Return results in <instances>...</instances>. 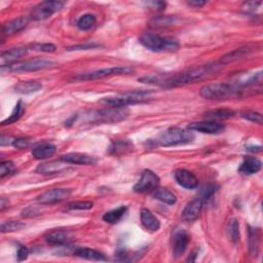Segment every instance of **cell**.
Segmentation results:
<instances>
[{
    "instance_id": "23",
    "label": "cell",
    "mask_w": 263,
    "mask_h": 263,
    "mask_svg": "<svg viewBox=\"0 0 263 263\" xmlns=\"http://www.w3.org/2000/svg\"><path fill=\"white\" fill-rule=\"evenodd\" d=\"M42 89V83L36 80L21 81L14 85V91L17 94L30 95L33 93H37Z\"/></svg>"
},
{
    "instance_id": "28",
    "label": "cell",
    "mask_w": 263,
    "mask_h": 263,
    "mask_svg": "<svg viewBox=\"0 0 263 263\" xmlns=\"http://www.w3.org/2000/svg\"><path fill=\"white\" fill-rule=\"evenodd\" d=\"M127 210L128 208L126 206H120L116 209H113L111 210V211H108L103 215V220L110 224L117 223L122 217H124V215L127 212Z\"/></svg>"
},
{
    "instance_id": "14",
    "label": "cell",
    "mask_w": 263,
    "mask_h": 263,
    "mask_svg": "<svg viewBox=\"0 0 263 263\" xmlns=\"http://www.w3.org/2000/svg\"><path fill=\"white\" fill-rule=\"evenodd\" d=\"M174 177L180 186L186 189H195L198 187L199 184L198 178L196 177V175L194 173H191L188 170L185 169L176 170L174 173Z\"/></svg>"
},
{
    "instance_id": "16",
    "label": "cell",
    "mask_w": 263,
    "mask_h": 263,
    "mask_svg": "<svg viewBox=\"0 0 263 263\" xmlns=\"http://www.w3.org/2000/svg\"><path fill=\"white\" fill-rule=\"evenodd\" d=\"M28 49L26 47H15L9 50L3 51L0 57V65L1 67H6L17 63L20 59L27 55Z\"/></svg>"
},
{
    "instance_id": "30",
    "label": "cell",
    "mask_w": 263,
    "mask_h": 263,
    "mask_svg": "<svg viewBox=\"0 0 263 263\" xmlns=\"http://www.w3.org/2000/svg\"><path fill=\"white\" fill-rule=\"evenodd\" d=\"M153 197L165 204L168 205H174L177 202V198L172 191L166 189V188H156L153 192Z\"/></svg>"
},
{
    "instance_id": "43",
    "label": "cell",
    "mask_w": 263,
    "mask_h": 263,
    "mask_svg": "<svg viewBox=\"0 0 263 263\" xmlns=\"http://www.w3.org/2000/svg\"><path fill=\"white\" fill-rule=\"evenodd\" d=\"M38 215H40V211L38 209L33 208V207H28L22 211V216L26 218H32V217L38 216Z\"/></svg>"
},
{
    "instance_id": "6",
    "label": "cell",
    "mask_w": 263,
    "mask_h": 263,
    "mask_svg": "<svg viewBox=\"0 0 263 263\" xmlns=\"http://www.w3.org/2000/svg\"><path fill=\"white\" fill-rule=\"evenodd\" d=\"M152 92L146 90H136L122 95L103 98L100 103L108 107H126L128 105H134L146 102Z\"/></svg>"
},
{
    "instance_id": "10",
    "label": "cell",
    "mask_w": 263,
    "mask_h": 263,
    "mask_svg": "<svg viewBox=\"0 0 263 263\" xmlns=\"http://www.w3.org/2000/svg\"><path fill=\"white\" fill-rule=\"evenodd\" d=\"M160 185V177L151 171L145 170L143 171L141 177L139 181L134 186V191L139 192V194H144V192L154 191L156 188H159Z\"/></svg>"
},
{
    "instance_id": "36",
    "label": "cell",
    "mask_w": 263,
    "mask_h": 263,
    "mask_svg": "<svg viewBox=\"0 0 263 263\" xmlns=\"http://www.w3.org/2000/svg\"><path fill=\"white\" fill-rule=\"evenodd\" d=\"M174 23H175V16H171V15L156 16V17H153V19L151 20V25L157 28L168 27V26L173 25Z\"/></svg>"
},
{
    "instance_id": "46",
    "label": "cell",
    "mask_w": 263,
    "mask_h": 263,
    "mask_svg": "<svg viewBox=\"0 0 263 263\" xmlns=\"http://www.w3.org/2000/svg\"><path fill=\"white\" fill-rule=\"evenodd\" d=\"M146 4L147 6L155 10H164L167 6V3L163 1H149V2H146Z\"/></svg>"
},
{
    "instance_id": "42",
    "label": "cell",
    "mask_w": 263,
    "mask_h": 263,
    "mask_svg": "<svg viewBox=\"0 0 263 263\" xmlns=\"http://www.w3.org/2000/svg\"><path fill=\"white\" fill-rule=\"evenodd\" d=\"M12 146L17 149H26L30 146V140L28 138H14Z\"/></svg>"
},
{
    "instance_id": "27",
    "label": "cell",
    "mask_w": 263,
    "mask_h": 263,
    "mask_svg": "<svg viewBox=\"0 0 263 263\" xmlns=\"http://www.w3.org/2000/svg\"><path fill=\"white\" fill-rule=\"evenodd\" d=\"M26 111L25 108V104L22 100H20L19 102L16 103V105L14 106L11 114L9 115V117H7L6 119L1 121V126H8V125H12L14 122L19 121L21 119V117L24 115Z\"/></svg>"
},
{
    "instance_id": "38",
    "label": "cell",
    "mask_w": 263,
    "mask_h": 263,
    "mask_svg": "<svg viewBox=\"0 0 263 263\" xmlns=\"http://www.w3.org/2000/svg\"><path fill=\"white\" fill-rule=\"evenodd\" d=\"M33 51H41V52H55L57 47L51 43H33L29 46Z\"/></svg>"
},
{
    "instance_id": "35",
    "label": "cell",
    "mask_w": 263,
    "mask_h": 263,
    "mask_svg": "<svg viewBox=\"0 0 263 263\" xmlns=\"http://www.w3.org/2000/svg\"><path fill=\"white\" fill-rule=\"evenodd\" d=\"M25 223L21 222V221H7L1 224V227H0V230H1V233L5 234V233H13V232H19L21 230H23L25 227Z\"/></svg>"
},
{
    "instance_id": "39",
    "label": "cell",
    "mask_w": 263,
    "mask_h": 263,
    "mask_svg": "<svg viewBox=\"0 0 263 263\" xmlns=\"http://www.w3.org/2000/svg\"><path fill=\"white\" fill-rule=\"evenodd\" d=\"M216 191V186L213 185V184H208L206 186H204L202 189H201V192H200V199L205 203L207 202L209 199H211L212 196L215 194Z\"/></svg>"
},
{
    "instance_id": "32",
    "label": "cell",
    "mask_w": 263,
    "mask_h": 263,
    "mask_svg": "<svg viewBox=\"0 0 263 263\" xmlns=\"http://www.w3.org/2000/svg\"><path fill=\"white\" fill-rule=\"evenodd\" d=\"M96 23H97V19L94 14L85 13L79 17L76 23V26L81 31H87L92 29L96 25Z\"/></svg>"
},
{
    "instance_id": "45",
    "label": "cell",
    "mask_w": 263,
    "mask_h": 263,
    "mask_svg": "<svg viewBox=\"0 0 263 263\" xmlns=\"http://www.w3.org/2000/svg\"><path fill=\"white\" fill-rule=\"evenodd\" d=\"M99 47L98 44L95 43H87V44H80V45H74L72 47H68L67 50H86V49H92V48H96Z\"/></svg>"
},
{
    "instance_id": "50",
    "label": "cell",
    "mask_w": 263,
    "mask_h": 263,
    "mask_svg": "<svg viewBox=\"0 0 263 263\" xmlns=\"http://www.w3.org/2000/svg\"><path fill=\"white\" fill-rule=\"evenodd\" d=\"M247 150L252 151V152H260L262 150L261 146H250L247 148Z\"/></svg>"
},
{
    "instance_id": "37",
    "label": "cell",
    "mask_w": 263,
    "mask_h": 263,
    "mask_svg": "<svg viewBox=\"0 0 263 263\" xmlns=\"http://www.w3.org/2000/svg\"><path fill=\"white\" fill-rule=\"evenodd\" d=\"M94 206L91 201H75L69 203L66 207L67 210H90Z\"/></svg>"
},
{
    "instance_id": "15",
    "label": "cell",
    "mask_w": 263,
    "mask_h": 263,
    "mask_svg": "<svg viewBox=\"0 0 263 263\" xmlns=\"http://www.w3.org/2000/svg\"><path fill=\"white\" fill-rule=\"evenodd\" d=\"M45 241L52 246H68L73 241V236L67 231H52L45 236Z\"/></svg>"
},
{
    "instance_id": "1",
    "label": "cell",
    "mask_w": 263,
    "mask_h": 263,
    "mask_svg": "<svg viewBox=\"0 0 263 263\" xmlns=\"http://www.w3.org/2000/svg\"><path fill=\"white\" fill-rule=\"evenodd\" d=\"M222 65L220 63H213L202 65L199 67L191 68L186 71L174 74H155V75H146L144 77L139 78L140 82L147 84H155L165 89H172V87L183 86L189 83H194L196 81L203 80L209 76L214 74Z\"/></svg>"
},
{
    "instance_id": "41",
    "label": "cell",
    "mask_w": 263,
    "mask_h": 263,
    "mask_svg": "<svg viewBox=\"0 0 263 263\" xmlns=\"http://www.w3.org/2000/svg\"><path fill=\"white\" fill-rule=\"evenodd\" d=\"M15 172V167L12 162H2L0 165V177L4 178L5 176Z\"/></svg>"
},
{
    "instance_id": "4",
    "label": "cell",
    "mask_w": 263,
    "mask_h": 263,
    "mask_svg": "<svg viewBox=\"0 0 263 263\" xmlns=\"http://www.w3.org/2000/svg\"><path fill=\"white\" fill-rule=\"evenodd\" d=\"M195 139V135L190 130L180 128H170L162 133L154 140V143L157 146L169 147L176 146L180 144L190 143Z\"/></svg>"
},
{
    "instance_id": "25",
    "label": "cell",
    "mask_w": 263,
    "mask_h": 263,
    "mask_svg": "<svg viewBox=\"0 0 263 263\" xmlns=\"http://www.w3.org/2000/svg\"><path fill=\"white\" fill-rule=\"evenodd\" d=\"M73 255L83 258V259H87V260H94V261H103V260H106V257L105 255L97 250L91 249V248H86V247H80V248H76L73 252Z\"/></svg>"
},
{
    "instance_id": "31",
    "label": "cell",
    "mask_w": 263,
    "mask_h": 263,
    "mask_svg": "<svg viewBox=\"0 0 263 263\" xmlns=\"http://www.w3.org/2000/svg\"><path fill=\"white\" fill-rule=\"evenodd\" d=\"M133 149V143L129 140H118L114 141L110 146V153L112 154H122L127 153Z\"/></svg>"
},
{
    "instance_id": "2",
    "label": "cell",
    "mask_w": 263,
    "mask_h": 263,
    "mask_svg": "<svg viewBox=\"0 0 263 263\" xmlns=\"http://www.w3.org/2000/svg\"><path fill=\"white\" fill-rule=\"evenodd\" d=\"M200 95L205 99L215 101L229 100L232 98L245 96L243 90L238 85L237 82H217L206 84L201 89Z\"/></svg>"
},
{
    "instance_id": "17",
    "label": "cell",
    "mask_w": 263,
    "mask_h": 263,
    "mask_svg": "<svg viewBox=\"0 0 263 263\" xmlns=\"http://www.w3.org/2000/svg\"><path fill=\"white\" fill-rule=\"evenodd\" d=\"M203 206H204V202L200 198H197L195 200H192L191 202H189L185 206L183 212H182L183 220L189 221V222L197 220L199 216L201 215Z\"/></svg>"
},
{
    "instance_id": "29",
    "label": "cell",
    "mask_w": 263,
    "mask_h": 263,
    "mask_svg": "<svg viewBox=\"0 0 263 263\" xmlns=\"http://www.w3.org/2000/svg\"><path fill=\"white\" fill-rule=\"evenodd\" d=\"M250 51H251V48H249V47L237 48V49L229 52L227 55L223 56L221 61H220V64L224 65V64H229V63L235 62V61H237L239 59H242L243 57H245L246 55H248Z\"/></svg>"
},
{
    "instance_id": "40",
    "label": "cell",
    "mask_w": 263,
    "mask_h": 263,
    "mask_svg": "<svg viewBox=\"0 0 263 263\" xmlns=\"http://www.w3.org/2000/svg\"><path fill=\"white\" fill-rule=\"evenodd\" d=\"M241 116L244 119H247L249 121L255 122V124H258V125H262V115L260 113H258V112H255V111H245V112L241 113Z\"/></svg>"
},
{
    "instance_id": "47",
    "label": "cell",
    "mask_w": 263,
    "mask_h": 263,
    "mask_svg": "<svg viewBox=\"0 0 263 263\" xmlns=\"http://www.w3.org/2000/svg\"><path fill=\"white\" fill-rule=\"evenodd\" d=\"M261 5V2H254V1H251V2H245L243 4V7L244 10H246L248 12H251V11H255V9Z\"/></svg>"
},
{
    "instance_id": "33",
    "label": "cell",
    "mask_w": 263,
    "mask_h": 263,
    "mask_svg": "<svg viewBox=\"0 0 263 263\" xmlns=\"http://www.w3.org/2000/svg\"><path fill=\"white\" fill-rule=\"evenodd\" d=\"M235 111L231 109H216V110H211L205 113V117L208 119H227L231 118L235 115Z\"/></svg>"
},
{
    "instance_id": "8",
    "label": "cell",
    "mask_w": 263,
    "mask_h": 263,
    "mask_svg": "<svg viewBox=\"0 0 263 263\" xmlns=\"http://www.w3.org/2000/svg\"><path fill=\"white\" fill-rule=\"evenodd\" d=\"M57 64L52 61H47L43 59H34L25 62H17L15 64L1 67V70H7L8 72H32L39 71V70H45L49 68L56 67Z\"/></svg>"
},
{
    "instance_id": "22",
    "label": "cell",
    "mask_w": 263,
    "mask_h": 263,
    "mask_svg": "<svg viewBox=\"0 0 263 263\" xmlns=\"http://www.w3.org/2000/svg\"><path fill=\"white\" fill-rule=\"evenodd\" d=\"M262 163L255 156H246L239 168V172L244 175H253L261 170Z\"/></svg>"
},
{
    "instance_id": "49",
    "label": "cell",
    "mask_w": 263,
    "mask_h": 263,
    "mask_svg": "<svg viewBox=\"0 0 263 263\" xmlns=\"http://www.w3.org/2000/svg\"><path fill=\"white\" fill-rule=\"evenodd\" d=\"M8 200H6L4 197L1 198V201H0V210H1V211H4V209L8 207Z\"/></svg>"
},
{
    "instance_id": "20",
    "label": "cell",
    "mask_w": 263,
    "mask_h": 263,
    "mask_svg": "<svg viewBox=\"0 0 263 263\" xmlns=\"http://www.w3.org/2000/svg\"><path fill=\"white\" fill-rule=\"evenodd\" d=\"M67 168H68L67 163L60 160V161H54V162H49V163H43L39 165L36 169V172L42 175H55V174L65 171Z\"/></svg>"
},
{
    "instance_id": "13",
    "label": "cell",
    "mask_w": 263,
    "mask_h": 263,
    "mask_svg": "<svg viewBox=\"0 0 263 263\" xmlns=\"http://www.w3.org/2000/svg\"><path fill=\"white\" fill-rule=\"evenodd\" d=\"M190 131H196L203 134H210V135H217L224 131L225 127L220 124V122L214 120H205V121H198L191 122L187 127Z\"/></svg>"
},
{
    "instance_id": "44",
    "label": "cell",
    "mask_w": 263,
    "mask_h": 263,
    "mask_svg": "<svg viewBox=\"0 0 263 263\" xmlns=\"http://www.w3.org/2000/svg\"><path fill=\"white\" fill-rule=\"evenodd\" d=\"M28 255H29V249L26 246H23V245H21V246L17 248V252H16L17 260L19 261L26 260L28 258Z\"/></svg>"
},
{
    "instance_id": "26",
    "label": "cell",
    "mask_w": 263,
    "mask_h": 263,
    "mask_svg": "<svg viewBox=\"0 0 263 263\" xmlns=\"http://www.w3.org/2000/svg\"><path fill=\"white\" fill-rule=\"evenodd\" d=\"M249 251L252 256H257L259 252L260 247V242H261V232L259 229H255V227H249Z\"/></svg>"
},
{
    "instance_id": "34",
    "label": "cell",
    "mask_w": 263,
    "mask_h": 263,
    "mask_svg": "<svg viewBox=\"0 0 263 263\" xmlns=\"http://www.w3.org/2000/svg\"><path fill=\"white\" fill-rule=\"evenodd\" d=\"M227 234L235 244L240 241V224L236 218H232L227 223Z\"/></svg>"
},
{
    "instance_id": "24",
    "label": "cell",
    "mask_w": 263,
    "mask_h": 263,
    "mask_svg": "<svg viewBox=\"0 0 263 263\" xmlns=\"http://www.w3.org/2000/svg\"><path fill=\"white\" fill-rule=\"evenodd\" d=\"M56 151H57L56 145L45 142L35 146L32 150V155L37 160H45L54 155Z\"/></svg>"
},
{
    "instance_id": "3",
    "label": "cell",
    "mask_w": 263,
    "mask_h": 263,
    "mask_svg": "<svg viewBox=\"0 0 263 263\" xmlns=\"http://www.w3.org/2000/svg\"><path fill=\"white\" fill-rule=\"evenodd\" d=\"M130 114L129 109L126 107H106L103 109L89 112L85 115V119L90 124H117L128 118Z\"/></svg>"
},
{
    "instance_id": "9",
    "label": "cell",
    "mask_w": 263,
    "mask_h": 263,
    "mask_svg": "<svg viewBox=\"0 0 263 263\" xmlns=\"http://www.w3.org/2000/svg\"><path fill=\"white\" fill-rule=\"evenodd\" d=\"M63 6L64 3L61 1H43L32 9L30 16L33 21H44L47 20L52 14L60 11Z\"/></svg>"
},
{
    "instance_id": "18",
    "label": "cell",
    "mask_w": 263,
    "mask_h": 263,
    "mask_svg": "<svg viewBox=\"0 0 263 263\" xmlns=\"http://www.w3.org/2000/svg\"><path fill=\"white\" fill-rule=\"evenodd\" d=\"M61 160L64 161L67 164H72V165H94L96 164V159L92 155H89L86 153H80V152H71V153H66L61 156Z\"/></svg>"
},
{
    "instance_id": "12",
    "label": "cell",
    "mask_w": 263,
    "mask_h": 263,
    "mask_svg": "<svg viewBox=\"0 0 263 263\" xmlns=\"http://www.w3.org/2000/svg\"><path fill=\"white\" fill-rule=\"evenodd\" d=\"M189 243V236L183 229L174 230L172 234V247L175 257H180L187 249Z\"/></svg>"
},
{
    "instance_id": "21",
    "label": "cell",
    "mask_w": 263,
    "mask_h": 263,
    "mask_svg": "<svg viewBox=\"0 0 263 263\" xmlns=\"http://www.w3.org/2000/svg\"><path fill=\"white\" fill-rule=\"evenodd\" d=\"M140 218H141V223L145 230L149 232H156L160 230L161 222L153 215L150 210L142 209L141 213H140Z\"/></svg>"
},
{
    "instance_id": "7",
    "label": "cell",
    "mask_w": 263,
    "mask_h": 263,
    "mask_svg": "<svg viewBox=\"0 0 263 263\" xmlns=\"http://www.w3.org/2000/svg\"><path fill=\"white\" fill-rule=\"evenodd\" d=\"M134 72V69L131 67H111V68H103L100 70H95V71L80 73L76 76L72 77V80L75 81H89V80H96L102 79L105 77H109L113 75H125Z\"/></svg>"
},
{
    "instance_id": "48",
    "label": "cell",
    "mask_w": 263,
    "mask_h": 263,
    "mask_svg": "<svg viewBox=\"0 0 263 263\" xmlns=\"http://www.w3.org/2000/svg\"><path fill=\"white\" fill-rule=\"evenodd\" d=\"M187 4L192 6V7H202L204 5L207 4L206 1H204V0H190V1H187Z\"/></svg>"
},
{
    "instance_id": "19",
    "label": "cell",
    "mask_w": 263,
    "mask_h": 263,
    "mask_svg": "<svg viewBox=\"0 0 263 263\" xmlns=\"http://www.w3.org/2000/svg\"><path fill=\"white\" fill-rule=\"evenodd\" d=\"M28 23L29 19L26 16H20L17 19L11 20L3 25L2 34L5 36H12V35L23 31L28 26Z\"/></svg>"
},
{
    "instance_id": "11",
    "label": "cell",
    "mask_w": 263,
    "mask_h": 263,
    "mask_svg": "<svg viewBox=\"0 0 263 263\" xmlns=\"http://www.w3.org/2000/svg\"><path fill=\"white\" fill-rule=\"evenodd\" d=\"M71 196V189L69 188H52L40 195L37 202L41 205H52L65 201Z\"/></svg>"
},
{
    "instance_id": "5",
    "label": "cell",
    "mask_w": 263,
    "mask_h": 263,
    "mask_svg": "<svg viewBox=\"0 0 263 263\" xmlns=\"http://www.w3.org/2000/svg\"><path fill=\"white\" fill-rule=\"evenodd\" d=\"M140 43L147 49L154 52L162 51H176L180 44L179 42L172 37H162L160 35L153 33H144L139 38Z\"/></svg>"
}]
</instances>
